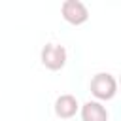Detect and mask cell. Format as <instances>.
Masks as SVG:
<instances>
[{
  "label": "cell",
  "instance_id": "3",
  "mask_svg": "<svg viewBox=\"0 0 121 121\" xmlns=\"http://www.w3.org/2000/svg\"><path fill=\"white\" fill-rule=\"evenodd\" d=\"M60 15L66 23L78 26V25H83L87 23L89 19V9L83 2L79 0H64L62 6H60Z\"/></svg>",
  "mask_w": 121,
  "mask_h": 121
},
{
  "label": "cell",
  "instance_id": "4",
  "mask_svg": "<svg viewBox=\"0 0 121 121\" xmlns=\"http://www.w3.org/2000/svg\"><path fill=\"white\" fill-rule=\"evenodd\" d=\"M79 110V102L74 95H60L55 100V115L60 119H70L78 113Z\"/></svg>",
  "mask_w": 121,
  "mask_h": 121
},
{
  "label": "cell",
  "instance_id": "5",
  "mask_svg": "<svg viewBox=\"0 0 121 121\" xmlns=\"http://www.w3.org/2000/svg\"><path fill=\"white\" fill-rule=\"evenodd\" d=\"M81 121H108V110L98 100H89L81 106Z\"/></svg>",
  "mask_w": 121,
  "mask_h": 121
},
{
  "label": "cell",
  "instance_id": "2",
  "mask_svg": "<svg viewBox=\"0 0 121 121\" xmlns=\"http://www.w3.org/2000/svg\"><path fill=\"white\" fill-rule=\"evenodd\" d=\"M66 49H64V45H60V43H45L43 47H42V53H40V60H42V64L47 68V70H53V72H57V70H60V68H64V64H66Z\"/></svg>",
  "mask_w": 121,
  "mask_h": 121
},
{
  "label": "cell",
  "instance_id": "1",
  "mask_svg": "<svg viewBox=\"0 0 121 121\" xmlns=\"http://www.w3.org/2000/svg\"><path fill=\"white\" fill-rule=\"evenodd\" d=\"M89 91L98 102L100 100H112L117 93V81L110 72H98L93 76Z\"/></svg>",
  "mask_w": 121,
  "mask_h": 121
}]
</instances>
